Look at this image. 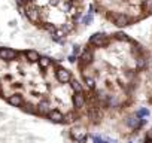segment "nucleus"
<instances>
[{
  "instance_id": "1",
  "label": "nucleus",
  "mask_w": 152,
  "mask_h": 143,
  "mask_svg": "<svg viewBox=\"0 0 152 143\" xmlns=\"http://www.w3.org/2000/svg\"><path fill=\"white\" fill-rule=\"evenodd\" d=\"M90 43L94 45V46L103 48V46H107V45H109V37H107V34H104V33H96V34L91 36Z\"/></svg>"
},
{
  "instance_id": "2",
  "label": "nucleus",
  "mask_w": 152,
  "mask_h": 143,
  "mask_svg": "<svg viewBox=\"0 0 152 143\" xmlns=\"http://www.w3.org/2000/svg\"><path fill=\"white\" fill-rule=\"evenodd\" d=\"M110 18H112V21L116 27H125V26L130 24V18L125 14H113Z\"/></svg>"
},
{
  "instance_id": "3",
  "label": "nucleus",
  "mask_w": 152,
  "mask_h": 143,
  "mask_svg": "<svg viewBox=\"0 0 152 143\" xmlns=\"http://www.w3.org/2000/svg\"><path fill=\"white\" fill-rule=\"evenodd\" d=\"M55 76H57L58 82H61V84H67V82L72 79L70 72H69L67 69H58V70L55 72Z\"/></svg>"
},
{
  "instance_id": "4",
  "label": "nucleus",
  "mask_w": 152,
  "mask_h": 143,
  "mask_svg": "<svg viewBox=\"0 0 152 143\" xmlns=\"http://www.w3.org/2000/svg\"><path fill=\"white\" fill-rule=\"evenodd\" d=\"M17 55H18L17 51H14L11 48H2L0 49V58L5 60V61H11V60L17 58Z\"/></svg>"
},
{
  "instance_id": "5",
  "label": "nucleus",
  "mask_w": 152,
  "mask_h": 143,
  "mask_svg": "<svg viewBox=\"0 0 152 143\" xmlns=\"http://www.w3.org/2000/svg\"><path fill=\"white\" fill-rule=\"evenodd\" d=\"M72 136H73V139H76V142H81V143H84L87 140V131L84 128H75L72 131Z\"/></svg>"
},
{
  "instance_id": "6",
  "label": "nucleus",
  "mask_w": 152,
  "mask_h": 143,
  "mask_svg": "<svg viewBox=\"0 0 152 143\" xmlns=\"http://www.w3.org/2000/svg\"><path fill=\"white\" fill-rule=\"evenodd\" d=\"M73 104H75L76 109H82L85 106V97H84L82 93H75V96H73Z\"/></svg>"
},
{
  "instance_id": "7",
  "label": "nucleus",
  "mask_w": 152,
  "mask_h": 143,
  "mask_svg": "<svg viewBox=\"0 0 152 143\" xmlns=\"http://www.w3.org/2000/svg\"><path fill=\"white\" fill-rule=\"evenodd\" d=\"M26 15H27V18H28L31 23H37L39 18H40V14H39V11H37L36 8H27V9H26Z\"/></svg>"
},
{
  "instance_id": "8",
  "label": "nucleus",
  "mask_w": 152,
  "mask_h": 143,
  "mask_svg": "<svg viewBox=\"0 0 152 143\" xmlns=\"http://www.w3.org/2000/svg\"><path fill=\"white\" fill-rule=\"evenodd\" d=\"M48 118H49L52 122H63V121H64V115H63L60 110H57V109L49 110V112H48Z\"/></svg>"
},
{
  "instance_id": "9",
  "label": "nucleus",
  "mask_w": 152,
  "mask_h": 143,
  "mask_svg": "<svg viewBox=\"0 0 152 143\" xmlns=\"http://www.w3.org/2000/svg\"><path fill=\"white\" fill-rule=\"evenodd\" d=\"M8 101H9V104H11V106L18 107V106H21V104H23V96H21V94H12V96L8 98Z\"/></svg>"
},
{
  "instance_id": "10",
  "label": "nucleus",
  "mask_w": 152,
  "mask_h": 143,
  "mask_svg": "<svg viewBox=\"0 0 152 143\" xmlns=\"http://www.w3.org/2000/svg\"><path fill=\"white\" fill-rule=\"evenodd\" d=\"M40 115H45V113H48L49 112V103L46 101V100H42L39 104H37V109H36Z\"/></svg>"
},
{
  "instance_id": "11",
  "label": "nucleus",
  "mask_w": 152,
  "mask_h": 143,
  "mask_svg": "<svg viewBox=\"0 0 152 143\" xmlns=\"http://www.w3.org/2000/svg\"><path fill=\"white\" fill-rule=\"evenodd\" d=\"M142 9H143L146 14H152V0H143Z\"/></svg>"
},
{
  "instance_id": "12",
  "label": "nucleus",
  "mask_w": 152,
  "mask_h": 143,
  "mask_svg": "<svg viewBox=\"0 0 152 143\" xmlns=\"http://www.w3.org/2000/svg\"><path fill=\"white\" fill-rule=\"evenodd\" d=\"M81 60L84 63H91L93 61V52L91 51H84L82 55H81Z\"/></svg>"
},
{
  "instance_id": "13",
  "label": "nucleus",
  "mask_w": 152,
  "mask_h": 143,
  "mask_svg": "<svg viewBox=\"0 0 152 143\" xmlns=\"http://www.w3.org/2000/svg\"><path fill=\"white\" fill-rule=\"evenodd\" d=\"M37 63H39V66H40L42 69H46V67H49V64H51V60H49L48 57H39Z\"/></svg>"
},
{
  "instance_id": "14",
  "label": "nucleus",
  "mask_w": 152,
  "mask_h": 143,
  "mask_svg": "<svg viewBox=\"0 0 152 143\" xmlns=\"http://www.w3.org/2000/svg\"><path fill=\"white\" fill-rule=\"evenodd\" d=\"M26 55H27V58H28L30 61H37V60H39V54H37L36 51H33V49L27 51V52H26Z\"/></svg>"
},
{
  "instance_id": "15",
  "label": "nucleus",
  "mask_w": 152,
  "mask_h": 143,
  "mask_svg": "<svg viewBox=\"0 0 152 143\" xmlns=\"http://www.w3.org/2000/svg\"><path fill=\"white\" fill-rule=\"evenodd\" d=\"M72 88L75 90V93H82V85L79 81H72Z\"/></svg>"
},
{
  "instance_id": "16",
  "label": "nucleus",
  "mask_w": 152,
  "mask_h": 143,
  "mask_svg": "<svg viewBox=\"0 0 152 143\" xmlns=\"http://www.w3.org/2000/svg\"><path fill=\"white\" fill-rule=\"evenodd\" d=\"M136 66H137L139 69H145V67H146V58H145V57H139V58L136 60Z\"/></svg>"
},
{
  "instance_id": "17",
  "label": "nucleus",
  "mask_w": 152,
  "mask_h": 143,
  "mask_svg": "<svg viewBox=\"0 0 152 143\" xmlns=\"http://www.w3.org/2000/svg\"><path fill=\"white\" fill-rule=\"evenodd\" d=\"M91 116H93V119H100L102 113H100L99 109H93V110H91Z\"/></svg>"
},
{
  "instance_id": "18",
  "label": "nucleus",
  "mask_w": 152,
  "mask_h": 143,
  "mask_svg": "<svg viewBox=\"0 0 152 143\" xmlns=\"http://www.w3.org/2000/svg\"><path fill=\"white\" fill-rule=\"evenodd\" d=\"M148 115H149V110H148V109H142V110H139V112L136 113L137 118H140V116H148Z\"/></svg>"
},
{
  "instance_id": "19",
  "label": "nucleus",
  "mask_w": 152,
  "mask_h": 143,
  "mask_svg": "<svg viewBox=\"0 0 152 143\" xmlns=\"http://www.w3.org/2000/svg\"><path fill=\"white\" fill-rule=\"evenodd\" d=\"M43 27H45V28H46V30H48V31H49V33H54V31H55V30H57V28H55V27H54V26H51V24H49V23H45V24H43Z\"/></svg>"
},
{
  "instance_id": "20",
  "label": "nucleus",
  "mask_w": 152,
  "mask_h": 143,
  "mask_svg": "<svg viewBox=\"0 0 152 143\" xmlns=\"http://www.w3.org/2000/svg\"><path fill=\"white\" fill-rule=\"evenodd\" d=\"M85 84H87V87H88L90 90H91V88H94V81H93L91 78H88V76L85 78Z\"/></svg>"
},
{
  "instance_id": "21",
  "label": "nucleus",
  "mask_w": 152,
  "mask_h": 143,
  "mask_svg": "<svg viewBox=\"0 0 152 143\" xmlns=\"http://www.w3.org/2000/svg\"><path fill=\"white\" fill-rule=\"evenodd\" d=\"M116 37H118L119 40H125V42H128V40H130V37H128L127 34H124V33H118V34H116Z\"/></svg>"
},
{
  "instance_id": "22",
  "label": "nucleus",
  "mask_w": 152,
  "mask_h": 143,
  "mask_svg": "<svg viewBox=\"0 0 152 143\" xmlns=\"http://www.w3.org/2000/svg\"><path fill=\"white\" fill-rule=\"evenodd\" d=\"M91 21H93V15H87V17H84V20H82L84 24H90Z\"/></svg>"
},
{
  "instance_id": "23",
  "label": "nucleus",
  "mask_w": 152,
  "mask_h": 143,
  "mask_svg": "<svg viewBox=\"0 0 152 143\" xmlns=\"http://www.w3.org/2000/svg\"><path fill=\"white\" fill-rule=\"evenodd\" d=\"M24 110H26V112H28V113H34V112H36V110L33 109V106H31V104H26Z\"/></svg>"
},
{
  "instance_id": "24",
  "label": "nucleus",
  "mask_w": 152,
  "mask_h": 143,
  "mask_svg": "<svg viewBox=\"0 0 152 143\" xmlns=\"http://www.w3.org/2000/svg\"><path fill=\"white\" fill-rule=\"evenodd\" d=\"M72 118H73V115H72V113H70V115H67V116H66V118H64V121H66V122H72V121H73V119H72Z\"/></svg>"
},
{
  "instance_id": "25",
  "label": "nucleus",
  "mask_w": 152,
  "mask_h": 143,
  "mask_svg": "<svg viewBox=\"0 0 152 143\" xmlns=\"http://www.w3.org/2000/svg\"><path fill=\"white\" fill-rule=\"evenodd\" d=\"M79 51H81V49H79V46H78V45L73 46V54H79Z\"/></svg>"
},
{
  "instance_id": "26",
  "label": "nucleus",
  "mask_w": 152,
  "mask_h": 143,
  "mask_svg": "<svg viewBox=\"0 0 152 143\" xmlns=\"http://www.w3.org/2000/svg\"><path fill=\"white\" fill-rule=\"evenodd\" d=\"M146 137H148V140H152V130H149V131H148Z\"/></svg>"
},
{
  "instance_id": "27",
  "label": "nucleus",
  "mask_w": 152,
  "mask_h": 143,
  "mask_svg": "<svg viewBox=\"0 0 152 143\" xmlns=\"http://www.w3.org/2000/svg\"><path fill=\"white\" fill-rule=\"evenodd\" d=\"M94 143H104L102 139H99V137H94Z\"/></svg>"
},
{
  "instance_id": "28",
  "label": "nucleus",
  "mask_w": 152,
  "mask_h": 143,
  "mask_svg": "<svg viewBox=\"0 0 152 143\" xmlns=\"http://www.w3.org/2000/svg\"><path fill=\"white\" fill-rule=\"evenodd\" d=\"M23 2H26V0H18V3H23Z\"/></svg>"
}]
</instances>
